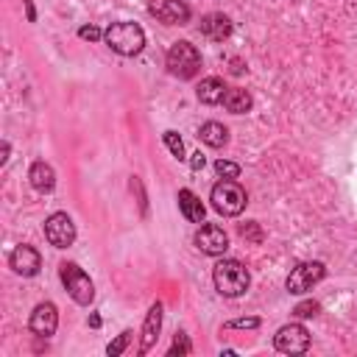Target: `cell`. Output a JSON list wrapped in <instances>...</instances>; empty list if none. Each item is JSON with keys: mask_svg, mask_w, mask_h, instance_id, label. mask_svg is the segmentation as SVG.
Returning <instances> with one entry per match:
<instances>
[{"mask_svg": "<svg viewBox=\"0 0 357 357\" xmlns=\"http://www.w3.org/2000/svg\"><path fill=\"white\" fill-rule=\"evenodd\" d=\"M148 14L162 25H184L190 20V6L184 0H148Z\"/></svg>", "mask_w": 357, "mask_h": 357, "instance_id": "obj_9", "label": "cell"}, {"mask_svg": "<svg viewBox=\"0 0 357 357\" xmlns=\"http://www.w3.org/2000/svg\"><path fill=\"white\" fill-rule=\"evenodd\" d=\"M324 276H326L324 262H318V259H315V262H301V265H296V268L290 271V276L284 279V287H287V293L301 296V293L312 290Z\"/></svg>", "mask_w": 357, "mask_h": 357, "instance_id": "obj_6", "label": "cell"}, {"mask_svg": "<svg viewBox=\"0 0 357 357\" xmlns=\"http://www.w3.org/2000/svg\"><path fill=\"white\" fill-rule=\"evenodd\" d=\"M78 36L89 39V42H98V39H103V31L98 25H84V28H78Z\"/></svg>", "mask_w": 357, "mask_h": 357, "instance_id": "obj_28", "label": "cell"}, {"mask_svg": "<svg viewBox=\"0 0 357 357\" xmlns=\"http://www.w3.org/2000/svg\"><path fill=\"white\" fill-rule=\"evenodd\" d=\"M162 139H165L167 151H170L176 159H184V142H181V137H178L176 131H165V134H162Z\"/></svg>", "mask_w": 357, "mask_h": 357, "instance_id": "obj_20", "label": "cell"}, {"mask_svg": "<svg viewBox=\"0 0 357 357\" xmlns=\"http://www.w3.org/2000/svg\"><path fill=\"white\" fill-rule=\"evenodd\" d=\"M223 106H226V112H231V114H245V112L251 109V95H248L245 89H240V86H231V89H226V95H223Z\"/></svg>", "mask_w": 357, "mask_h": 357, "instance_id": "obj_19", "label": "cell"}, {"mask_svg": "<svg viewBox=\"0 0 357 357\" xmlns=\"http://www.w3.org/2000/svg\"><path fill=\"white\" fill-rule=\"evenodd\" d=\"M192 351V346H190V337L184 335V332H176V337H173V343H170V357H176V354H190Z\"/></svg>", "mask_w": 357, "mask_h": 357, "instance_id": "obj_22", "label": "cell"}, {"mask_svg": "<svg viewBox=\"0 0 357 357\" xmlns=\"http://www.w3.org/2000/svg\"><path fill=\"white\" fill-rule=\"evenodd\" d=\"M318 310H321V307H318V301H312V298H310V301H301V304H296L293 315H296V318H312Z\"/></svg>", "mask_w": 357, "mask_h": 357, "instance_id": "obj_25", "label": "cell"}, {"mask_svg": "<svg viewBox=\"0 0 357 357\" xmlns=\"http://www.w3.org/2000/svg\"><path fill=\"white\" fill-rule=\"evenodd\" d=\"M28 326H31V332L36 337H50L56 332V326H59V310H56V304H50V301L36 304L33 312H31Z\"/></svg>", "mask_w": 357, "mask_h": 357, "instance_id": "obj_11", "label": "cell"}, {"mask_svg": "<svg viewBox=\"0 0 357 357\" xmlns=\"http://www.w3.org/2000/svg\"><path fill=\"white\" fill-rule=\"evenodd\" d=\"M259 326V318H234L226 324V329H257Z\"/></svg>", "mask_w": 357, "mask_h": 357, "instance_id": "obj_27", "label": "cell"}, {"mask_svg": "<svg viewBox=\"0 0 357 357\" xmlns=\"http://www.w3.org/2000/svg\"><path fill=\"white\" fill-rule=\"evenodd\" d=\"M201 33L212 42H223L229 33H231V20L220 11H212V14H204L201 17Z\"/></svg>", "mask_w": 357, "mask_h": 357, "instance_id": "obj_13", "label": "cell"}, {"mask_svg": "<svg viewBox=\"0 0 357 357\" xmlns=\"http://www.w3.org/2000/svg\"><path fill=\"white\" fill-rule=\"evenodd\" d=\"M25 3V14H28V22H36V11H33V3L31 0H22Z\"/></svg>", "mask_w": 357, "mask_h": 357, "instance_id": "obj_30", "label": "cell"}, {"mask_svg": "<svg viewBox=\"0 0 357 357\" xmlns=\"http://www.w3.org/2000/svg\"><path fill=\"white\" fill-rule=\"evenodd\" d=\"M8 265H11V271L14 273H20V276H36L39 273V268H42V257H39V251L33 248V245H17L11 254H8Z\"/></svg>", "mask_w": 357, "mask_h": 357, "instance_id": "obj_12", "label": "cell"}, {"mask_svg": "<svg viewBox=\"0 0 357 357\" xmlns=\"http://www.w3.org/2000/svg\"><path fill=\"white\" fill-rule=\"evenodd\" d=\"M190 165H192V170H201V167H204V156H201V151H198V153H192Z\"/></svg>", "mask_w": 357, "mask_h": 357, "instance_id": "obj_29", "label": "cell"}, {"mask_svg": "<svg viewBox=\"0 0 357 357\" xmlns=\"http://www.w3.org/2000/svg\"><path fill=\"white\" fill-rule=\"evenodd\" d=\"M215 173L223 176V178H237V176H240V165H237V162L218 159V162H215Z\"/></svg>", "mask_w": 357, "mask_h": 357, "instance_id": "obj_23", "label": "cell"}, {"mask_svg": "<svg viewBox=\"0 0 357 357\" xmlns=\"http://www.w3.org/2000/svg\"><path fill=\"white\" fill-rule=\"evenodd\" d=\"M226 89H229V86H226L220 78L209 75V78H204V81L198 84L195 95H198V100H201V103H206V106H215V103H223V95H226Z\"/></svg>", "mask_w": 357, "mask_h": 357, "instance_id": "obj_16", "label": "cell"}, {"mask_svg": "<svg viewBox=\"0 0 357 357\" xmlns=\"http://www.w3.org/2000/svg\"><path fill=\"white\" fill-rule=\"evenodd\" d=\"M45 237L53 248H70L75 240V223L70 220L67 212H53L45 220Z\"/></svg>", "mask_w": 357, "mask_h": 357, "instance_id": "obj_8", "label": "cell"}, {"mask_svg": "<svg viewBox=\"0 0 357 357\" xmlns=\"http://www.w3.org/2000/svg\"><path fill=\"white\" fill-rule=\"evenodd\" d=\"M178 209H181V215L190 220V223H204V215H206V209H204V204H201V198L192 192V190H178Z\"/></svg>", "mask_w": 357, "mask_h": 357, "instance_id": "obj_15", "label": "cell"}, {"mask_svg": "<svg viewBox=\"0 0 357 357\" xmlns=\"http://www.w3.org/2000/svg\"><path fill=\"white\" fill-rule=\"evenodd\" d=\"M128 340H131V329H126V332H120L109 346H106V354L109 357H120L123 351H126V346H128Z\"/></svg>", "mask_w": 357, "mask_h": 357, "instance_id": "obj_21", "label": "cell"}, {"mask_svg": "<svg viewBox=\"0 0 357 357\" xmlns=\"http://www.w3.org/2000/svg\"><path fill=\"white\" fill-rule=\"evenodd\" d=\"M212 282H215V287H218L220 296L237 298V296H243L248 290V271L237 259H220L212 268Z\"/></svg>", "mask_w": 357, "mask_h": 357, "instance_id": "obj_2", "label": "cell"}, {"mask_svg": "<svg viewBox=\"0 0 357 357\" xmlns=\"http://www.w3.org/2000/svg\"><path fill=\"white\" fill-rule=\"evenodd\" d=\"M273 346L282 354H304L310 349V332L301 324H284L273 335Z\"/></svg>", "mask_w": 357, "mask_h": 357, "instance_id": "obj_7", "label": "cell"}, {"mask_svg": "<svg viewBox=\"0 0 357 357\" xmlns=\"http://www.w3.org/2000/svg\"><path fill=\"white\" fill-rule=\"evenodd\" d=\"M240 237H243V240H251V243H262V229H259V223H257V220L243 223V226H240Z\"/></svg>", "mask_w": 357, "mask_h": 357, "instance_id": "obj_24", "label": "cell"}, {"mask_svg": "<svg viewBox=\"0 0 357 357\" xmlns=\"http://www.w3.org/2000/svg\"><path fill=\"white\" fill-rule=\"evenodd\" d=\"M131 190L137 192V204H139V212L145 215L148 212V198H145V190H142V181L137 176H131Z\"/></svg>", "mask_w": 357, "mask_h": 357, "instance_id": "obj_26", "label": "cell"}, {"mask_svg": "<svg viewBox=\"0 0 357 357\" xmlns=\"http://www.w3.org/2000/svg\"><path fill=\"white\" fill-rule=\"evenodd\" d=\"M198 137H201V142H204V145H209V148H223V145L229 142V128H226L223 123L209 120V123H204V126H201Z\"/></svg>", "mask_w": 357, "mask_h": 357, "instance_id": "obj_18", "label": "cell"}, {"mask_svg": "<svg viewBox=\"0 0 357 357\" xmlns=\"http://www.w3.org/2000/svg\"><path fill=\"white\" fill-rule=\"evenodd\" d=\"M103 42L120 56H137L142 50V45H145V31L137 22L120 20V22H112L103 31Z\"/></svg>", "mask_w": 357, "mask_h": 357, "instance_id": "obj_1", "label": "cell"}, {"mask_svg": "<svg viewBox=\"0 0 357 357\" xmlns=\"http://www.w3.org/2000/svg\"><path fill=\"white\" fill-rule=\"evenodd\" d=\"M209 201H212V206H215L220 215L234 218V215H240V212L245 209L248 195H245V190H243L234 178H220V181L212 187Z\"/></svg>", "mask_w": 357, "mask_h": 357, "instance_id": "obj_3", "label": "cell"}, {"mask_svg": "<svg viewBox=\"0 0 357 357\" xmlns=\"http://www.w3.org/2000/svg\"><path fill=\"white\" fill-rule=\"evenodd\" d=\"M61 282H64V287H67V293H70V298L75 301V304H89L92 298H95V284H92V279L75 265V262H64L61 265Z\"/></svg>", "mask_w": 357, "mask_h": 357, "instance_id": "obj_5", "label": "cell"}, {"mask_svg": "<svg viewBox=\"0 0 357 357\" xmlns=\"http://www.w3.org/2000/svg\"><path fill=\"white\" fill-rule=\"evenodd\" d=\"M28 178H31L33 190H39V192H50L56 187V173L47 162H33L28 170Z\"/></svg>", "mask_w": 357, "mask_h": 357, "instance_id": "obj_17", "label": "cell"}, {"mask_svg": "<svg viewBox=\"0 0 357 357\" xmlns=\"http://www.w3.org/2000/svg\"><path fill=\"white\" fill-rule=\"evenodd\" d=\"M159 329H162V304H151L148 315H145V324H142V343H139V354L151 351V346L156 343L159 337Z\"/></svg>", "mask_w": 357, "mask_h": 357, "instance_id": "obj_14", "label": "cell"}, {"mask_svg": "<svg viewBox=\"0 0 357 357\" xmlns=\"http://www.w3.org/2000/svg\"><path fill=\"white\" fill-rule=\"evenodd\" d=\"M195 245H198V251H204L209 257H223L229 248V234L218 223H204L195 231Z\"/></svg>", "mask_w": 357, "mask_h": 357, "instance_id": "obj_10", "label": "cell"}, {"mask_svg": "<svg viewBox=\"0 0 357 357\" xmlns=\"http://www.w3.org/2000/svg\"><path fill=\"white\" fill-rule=\"evenodd\" d=\"M165 64H167V73L170 75L187 81V78H192L201 70V53L195 50V45H190V42L181 39V42H173L170 45Z\"/></svg>", "mask_w": 357, "mask_h": 357, "instance_id": "obj_4", "label": "cell"}]
</instances>
